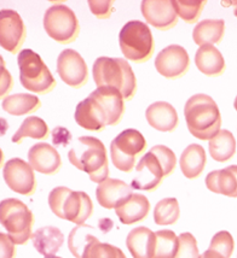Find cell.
<instances>
[{
  "mask_svg": "<svg viewBox=\"0 0 237 258\" xmlns=\"http://www.w3.org/2000/svg\"><path fill=\"white\" fill-rule=\"evenodd\" d=\"M49 135L48 124L44 119L30 116L27 117L18 128V131L12 137V141L16 144H20L24 138H33V139L42 140L46 139Z\"/></svg>",
  "mask_w": 237,
  "mask_h": 258,
  "instance_id": "obj_29",
  "label": "cell"
},
{
  "mask_svg": "<svg viewBox=\"0 0 237 258\" xmlns=\"http://www.w3.org/2000/svg\"><path fill=\"white\" fill-rule=\"evenodd\" d=\"M82 230H84V226L82 225L72 229L69 234V240H68V246H69L70 252L76 258H81L85 247L96 239V236L85 234Z\"/></svg>",
  "mask_w": 237,
  "mask_h": 258,
  "instance_id": "obj_34",
  "label": "cell"
},
{
  "mask_svg": "<svg viewBox=\"0 0 237 258\" xmlns=\"http://www.w3.org/2000/svg\"><path fill=\"white\" fill-rule=\"evenodd\" d=\"M189 132L200 140H211L220 132L221 116L217 103L207 94H195L184 107Z\"/></svg>",
  "mask_w": 237,
  "mask_h": 258,
  "instance_id": "obj_3",
  "label": "cell"
},
{
  "mask_svg": "<svg viewBox=\"0 0 237 258\" xmlns=\"http://www.w3.org/2000/svg\"><path fill=\"white\" fill-rule=\"evenodd\" d=\"M119 44L126 59L147 62L154 52V38L150 28L140 21H131L122 27Z\"/></svg>",
  "mask_w": 237,
  "mask_h": 258,
  "instance_id": "obj_9",
  "label": "cell"
},
{
  "mask_svg": "<svg viewBox=\"0 0 237 258\" xmlns=\"http://www.w3.org/2000/svg\"><path fill=\"white\" fill-rule=\"evenodd\" d=\"M26 35V27L16 11H0V45L4 50L16 53L24 42Z\"/></svg>",
  "mask_w": 237,
  "mask_h": 258,
  "instance_id": "obj_13",
  "label": "cell"
},
{
  "mask_svg": "<svg viewBox=\"0 0 237 258\" xmlns=\"http://www.w3.org/2000/svg\"><path fill=\"white\" fill-rule=\"evenodd\" d=\"M195 64L206 76H218L225 69L223 54L213 45H205L199 48L195 56Z\"/></svg>",
  "mask_w": 237,
  "mask_h": 258,
  "instance_id": "obj_24",
  "label": "cell"
},
{
  "mask_svg": "<svg viewBox=\"0 0 237 258\" xmlns=\"http://www.w3.org/2000/svg\"><path fill=\"white\" fill-rule=\"evenodd\" d=\"M70 139H72V137H70L69 132L67 129L56 128L52 131V141L56 146H67Z\"/></svg>",
  "mask_w": 237,
  "mask_h": 258,
  "instance_id": "obj_39",
  "label": "cell"
},
{
  "mask_svg": "<svg viewBox=\"0 0 237 258\" xmlns=\"http://www.w3.org/2000/svg\"><path fill=\"white\" fill-rule=\"evenodd\" d=\"M45 258H61V257H57V256H48V257H45Z\"/></svg>",
  "mask_w": 237,
  "mask_h": 258,
  "instance_id": "obj_43",
  "label": "cell"
},
{
  "mask_svg": "<svg viewBox=\"0 0 237 258\" xmlns=\"http://www.w3.org/2000/svg\"><path fill=\"white\" fill-rule=\"evenodd\" d=\"M2 63H3V67H2V86H3V90H2V97L5 96L6 92H9L11 90V85H12V80H11V76L9 72H6V69L4 68V62H3L2 59Z\"/></svg>",
  "mask_w": 237,
  "mask_h": 258,
  "instance_id": "obj_40",
  "label": "cell"
},
{
  "mask_svg": "<svg viewBox=\"0 0 237 258\" xmlns=\"http://www.w3.org/2000/svg\"><path fill=\"white\" fill-rule=\"evenodd\" d=\"M180 216L179 204L175 198H165L154 209V220L159 226L173 225Z\"/></svg>",
  "mask_w": 237,
  "mask_h": 258,
  "instance_id": "obj_31",
  "label": "cell"
},
{
  "mask_svg": "<svg viewBox=\"0 0 237 258\" xmlns=\"http://www.w3.org/2000/svg\"><path fill=\"white\" fill-rule=\"evenodd\" d=\"M57 73L63 82L70 87L79 88L87 81V66L76 51L64 50L57 58Z\"/></svg>",
  "mask_w": 237,
  "mask_h": 258,
  "instance_id": "obj_14",
  "label": "cell"
},
{
  "mask_svg": "<svg viewBox=\"0 0 237 258\" xmlns=\"http://www.w3.org/2000/svg\"><path fill=\"white\" fill-rule=\"evenodd\" d=\"M189 54L179 45H169L158 54L155 68L160 75L166 79H177L189 69Z\"/></svg>",
  "mask_w": 237,
  "mask_h": 258,
  "instance_id": "obj_15",
  "label": "cell"
},
{
  "mask_svg": "<svg viewBox=\"0 0 237 258\" xmlns=\"http://www.w3.org/2000/svg\"><path fill=\"white\" fill-rule=\"evenodd\" d=\"M4 180L11 191L22 196H32L36 188V180L32 165L21 158H12L3 169Z\"/></svg>",
  "mask_w": 237,
  "mask_h": 258,
  "instance_id": "obj_12",
  "label": "cell"
},
{
  "mask_svg": "<svg viewBox=\"0 0 237 258\" xmlns=\"http://www.w3.org/2000/svg\"><path fill=\"white\" fill-rule=\"evenodd\" d=\"M177 158L167 146L156 145L140 158L135 167L137 176L132 180V187L140 191H154L162 179L173 173Z\"/></svg>",
  "mask_w": 237,
  "mask_h": 258,
  "instance_id": "obj_2",
  "label": "cell"
},
{
  "mask_svg": "<svg viewBox=\"0 0 237 258\" xmlns=\"http://www.w3.org/2000/svg\"><path fill=\"white\" fill-rule=\"evenodd\" d=\"M0 222L15 244L23 245L32 238L34 216L29 208L20 199L9 198L2 202Z\"/></svg>",
  "mask_w": 237,
  "mask_h": 258,
  "instance_id": "obj_8",
  "label": "cell"
},
{
  "mask_svg": "<svg viewBox=\"0 0 237 258\" xmlns=\"http://www.w3.org/2000/svg\"><path fill=\"white\" fill-rule=\"evenodd\" d=\"M230 4L235 5V16L237 17V2H232V3H230Z\"/></svg>",
  "mask_w": 237,
  "mask_h": 258,
  "instance_id": "obj_41",
  "label": "cell"
},
{
  "mask_svg": "<svg viewBox=\"0 0 237 258\" xmlns=\"http://www.w3.org/2000/svg\"><path fill=\"white\" fill-rule=\"evenodd\" d=\"M88 6H90L92 14L97 18H101V20L109 18L113 11V2H110V0H106V2H103V0L102 2H88Z\"/></svg>",
  "mask_w": 237,
  "mask_h": 258,
  "instance_id": "obj_37",
  "label": "cell"
},
{
  "mask_svg": "<svg viewBox=\"0 0 237 258\" xmlns=\"http://www.w3.org/2000/svg\"><path fill=\"white\" fill-rule=\"evenodd\" d=\"M147 22L158 29H169L177 23V12L172 0H144L140 5Z\"/></svg>",
  "mask_w": 237,
  "mask_h": 258,
  "instance_id": "obj_16",
  "label": "cell"
},
{
  "mask_svg": "<svg viewBox=\"0 0 237 258\" xmlns=\"http://www.w3.org/2000/svg\"><path fill=\"white\" fill-rule=\"evenodd\" d=\"M175 12L181 20L187 23H195L201 15L203 6L206 2L194 0V2H185V0H172Z\"/></svg>",
  "mask_w": 237,
  "mask_h": 258,
  "instance_id": "obj_33",
  "label": "cell"
},
{
  "mask_svg": "<svg viewBox=\"0 0 237 258\" xmlns=\"http://www.w3.org/2000/svg\"><path fill=\"white\" fill-rule=\"evenodd\" d=\"M40 105H41V103H40V99L36 96L20 93L6 97L3 100L2 107L9 115L22 116L36 111Z\"/></svg>",
  "mask_w": 237,
  "mask_h": 258,
  "instance_id": "obj_28",
  "label": "cell"
},
{
  "mask_svg": "<svg viewBox=\"0 0 237 258\" xmlns=\"http://www.w3.org/2000/svg\"><path fill=\"white\" fill-rule=\"evenodd\" d=\"M49 205L57 217L75 225H84L93 211L91 198L81 191H72L67 187H56L49 196Z\"/></svg>",
  "mask_w": 237,
  "mask_h": 258,
  "instance_id": "obj_6",
  "label": "cell"
},
{
  "mask_svg": "<svg viewBox=\"0 0 237 258\" xmlns=\"http://www.w3.org/2000/svg\"><path fill=\"white\" fill-rule=\"evenodd\" d=\"M126 245L133 258H153L155 233L147 227H137L128 233Z\"/></svg>",
  "mask_w": 237,
  "mask_h": 258,
  "instance_id": "obj_21",
  "label": "cell"
},
{
  "mask_svg": "<svg viewBox=\"0 0 237 258\" xmlns=\"http://www.w3.org/2000/svg\"><path fill=\"white\" fill-rule=\"evenodd\" d=\"M20 81L26 90L38 94H45L54 90L56 80L38 53L26 48L18 53Z\"/></svg>",
  "mask_w": 237,
  "mask_h": 258,
  "instance_id": "obj_7",
  "label": "cell"
},
{
  "mask_svg": "<svg viewBox=\"0 0 237 258\" xmlns=\"http://www.w3.org/2000/svg\"><path fill=\"white\" fill-rule=\"evenodd\" d=\"M92 73L98 87L116 88L126 100L134 96L137 81L133 70L126 59L100 57L93 63Z\"/></svg>",
  "mask_w": 237,
  "mask_h": 258,
  "instance_id": "obj_5",
  "label": "cell"
},
{
  "mask_svg": "<svg viewBox=\"0 0 237 258\" xmlns=\"http://www.w3.org/2000/svg\"><path fill=\"white\" fill-rule=\"evenodd\" d=\"M233 106H235V109H236V111H237V97H236V99H235V103H233Z\"/></svg>",
  "mask_w": 237,
  "mask_h": 258,
  "instance_id": "obj_42",
  "label": "cell"
},
{
  "mask_svg": "<svg viewBox=\"0 0 237 258\" xmlns=\"http://www.w3.org/2000/svg\"><path fill=\"white\" fill-rule=\"evenodd\" d=\"M233 247H235V244H233L232 235L226 230H220L212 238L208 248L221 254L224 258H230L233 252Z\"/></svg>",
  "mask_w": 237,
  "mask_h": 258,
  "instance_id": "obj_35",
  "label": "cell"
},
{
  "mask_svg": "<svg viewBox=\"0 0 237 258\" xmlns=\"http://www.w3.org/2000/svg\"><path fill=\"white\" fill-rule=\"evenodd\" d=\"M180 170L187 179H196L202 174L206 165L205 149L199 144H192L180 156Z\"/></svg>",
  "mask_w": 237,
  "mask_h": 258,
  "instance_id": "obj_25",
  "label": "cell"
},
{
  "mask_svg": "<svg viewBox=\"0 0 237 258\" xmlns=\"http://www.w3.org/2000/svg\"><path fill=\"white\" fill-rule=\"evenodd\" d=\"M206 186L213 193L237 198V165L209 173L206 177Z\"/></svg>",
  "mask_w": 237,
  "mask_h": 258,
  "instance_id": "obj_19",
  "label": "cell"
},
{
  "mask_svg": "<svg viewBox=\"0 0 237 258\" xmlns=\"http://www.w3.org/2000/svg\"><path fill=\"white\" fill-rule=\"evenodd\" d=\"M148 123L160 132H172L178 125L177 111L166 101H156L147 109Z\"/></svg>",
  "mask_w": 237,
  "mask_h": 258,
  "instance_id": "obj_20",
  "label": "cell"
},
{
  "mask_svg": "<svg viewBox=\"0 0 237 258\" xmlns=\"http://www.w3.org/2000/svg\"><path fill=\"white\" fill-rule=\"evenodd\" d=\"M133 195L131 187L124 181L108 179L100 183L96 189L97 201L101 207L106 209H116Z\"/></svg>",
  "mask_w": 237,
  "mask_h": 258,
  "instance_id": "obj_18",
  "label": "cell"
},
{
  "mask_svg": "<svg viewBox=\"0 0 237 258\" xmlns=\"http://www.w3.org/2000/svg\"><path fill=\"white\" fill-rule=\"evenodd\" d=\"M2 238V258H14L15 257V242L5 233L0 234Z\"/></svg>",
  "mask_w": 237,
  "mask_h": 258,
  "instance_id": "obj_38",
  "label": "cell"
},
{
  "mask_svg": "<svg viewBox=\"0 0 237 258\" xmlns=\"http://www.w3.org/2000/svg\"><path fill=\"white\" fill-rule=\"evenodd\" d=\"M125 112L124 97L116 88L98 87L76 105V123L87 131H102L106 125H116Z\"/></svg>",
  "mask_w": 237,
  "mask_h": 258,
  "instance_id": "obj_1",
  "label": "cell"
},
{
  "mask_svg": "<svg viewBox=\"0 0 237 258\" xmlns=\"http://www.w3.org/2000/svg\"><path fill=\"white\" fill-rule=\"evenodd\" d=\"M211 157L215 162L224 163L233 157L236 151V140L231 132L223 129L208 144Z\"/></svg>",
  "mask_w": 237,
  "mask_h": 258,
  "instance_id": "obj_27",
  "label": "cell"
},
{
  "mask_svg": "<svg viewBox=\"0 0 237 258\" xmlns=\"http://www.w3.org/2000/svg\"><path fill=\"white\" fill-rule=\"evenodd\" d=\"M179 239L172 230L165 229L155 233V250L153 258H175Z\"/></svg>",
  "mask_w": 237,
  "mask_h": 258,
  "instance_id": "obj_30",
  "label": "cell"
},
{
  "mask_svg": "<svg viewBox=\"0 0 237 258\" xmlns=\"http://www.w3.org/2000/svg\"><path fill=\"white\" fill-rule=\"evenodd\" d=\"M44 28L51 39L60 44H70L79 34V22L72 9L56 4L48 9L44 16Z\"/></svg>",
  "mask_w": 237,
  "mask_h": 258,
  "instance_id": "obj_11",
  "label": "cell"
},
{
  "mask_svg": "<svg viewBox=\"0 0 237 258\" xmlns=\"http://www.w3.org/2000/svg\"><path fill=\"white\" fill-rule=\"evenodd\" d=\"M178 239H179V246L175 258H200L195 236L190 233H183L178 236Z\"/></svg>",
  "mask_w": 237,
  "mask_h": 258,
  "instance_id": "obj_36",
  "label": "cell"
},
{
  "mask_svg": "<svg viewBox=\"0 0 237 258\" xmlns=\"http://www.w3.org/2000/svg\"><path fill=\"white\" fill-rule=\"evenodd\" d=\"M32 241L40 254H44L45 257L54 256L62 247L64 235L56 227H41L32 234Z\"/></svg>",
  "mask_w": 237,
  "mask_h": 258,
  "instance_id": "obj_23",
  "label": "cell"
},
{
  "mask_svg": "<svg viewBox=\"0 0 237 258\" xmlns=\"http://www.w3.org/2000/svg\"><path fill=\"white\" fill-rule=\"evenodd\" d=\"M28 161L34 170L46 175L56 174L62 164L57 150L46 143L36 144L29 150Z\"/></svg>",
  "mask_w": 237,
  "mask_h": 258,
  "instance_id": "obj_17",
  "label": "cell"
},
{
  "mask_svg": "<svg viewBox=\"0 0 237 258\" xmlns=\"http://www.w3.org/2000/svg\"><path fill=\"white\" fill-rule=\"evenodd\" d=\"M81 258H126L119 247L101 242L96 238L85 247Z\"/></svg>",
  "mask_w": 237,
  "mask_h": 258,
  "instance_id": "obj_32",
  "label": "cell"
},
{
  "mask_svg": "<svg viewBox=\"0 0 237 258\" xmlns=\"http://www.w3.org/2000/svg\"><path fill=\"white\" fill-rule=\"evenodd\" d=\"M147 141L143 134L135 129L121 132L110 144V156L114 167L124 173H131L135 158L146 150Z\"/></svg>",
  "mask_w": 237,
  "mask_h": 258,
  "instance_id": "obj_10",
  "label": "cell"
},
{
  "mask_svg": "<svg viewBox=\"0 0 237 258\" xmlns=\"http://www.w3.org/2000/svg\"><path fill=\"white\" fill-rule=\"evenodd\" d=\"M150 210V203L143 195L133 193L125 203L115 209L119 220L124 225H133V223L143 221L148 216Z\"/></svg>",
  "mask_w": 237,
  "mask_h": 258,
  "instance_id": "obj_22",
  "label": "cell"
},
{
  "mask_svg": "<svg viewBox=\"0 0 237 258\" xmlns=\"http://www.w3.org/2000/svg\"><path fill=\"white\" fill-rule=\"evenodd\" d=\"M225 32L223 20H205L198 23L193 32V39L199 46L213 45L221 41Z\"/></svg>",
  "mask_w": 237,
  "mask_h": 258,
  "instance_id": "obj_26",
  "label": "cell"
},
{
  "mask_svg": "<svg viewBox=\"0 0 237 258\" xmlns=\"http://www.w3.org/2000/svg\"><path fill=\"white\" fill-rule=\"evenodd\" d=\"M68 158L75 168L85 171L92 182L102 183L108 179L109 165L104 144L93 137H80L78 145L68 153Z\"/></svg>",
  "mask_w": 237,
  "mask_h": 258,
  "instance_id": "obj_4",
  "label": "cell"
}]
</instances>
